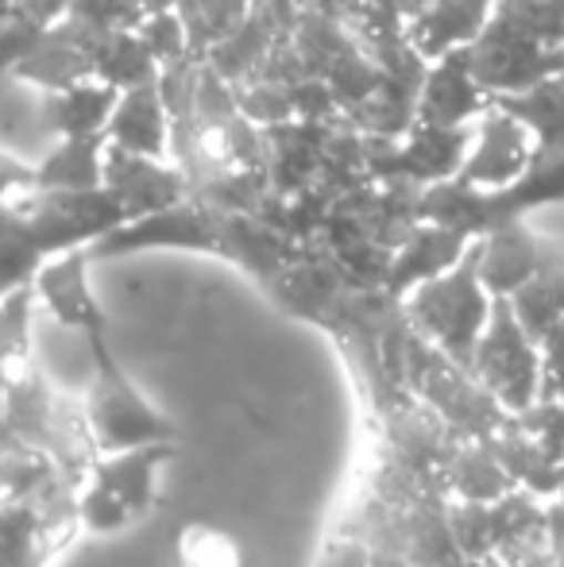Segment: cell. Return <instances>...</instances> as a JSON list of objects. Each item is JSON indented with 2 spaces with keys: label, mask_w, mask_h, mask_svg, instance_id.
Masks as SVG:
<instances>
[{
  "label": "cell",
  "mask_w": 564,
  "mask_h": 567,
  "mask_svg": "<svg viewBox=\"0 0 564 567\" xmlns=\"http://www.w3.org/2000/svg\"><path fill=\"white\" fill-rule=\"evenodd\" d=\"M129 220L124 205L101 189H31L4 202V290L28 286L47 259L93 247Z\"/></svg>",
  "instance_id": "6da1fadb"
},
{
  "label": "cell",
  "mask_w": 564,
  "mask_h": 567,
  "mask_svg": "<svg viewBox=\"0 0 564 567\" xmlns=\"http://www.w3.org/2000/svg\"><path fill=\"white\" fill-rule=\"evenodd\" d=\"M495 301L499 298L488 290V282L480 275V251L472 244V251L457 267L429 278L418 290H410L402 298V309H407V321L429 343H437L460 367H472L483 329H488L491 313H495Z\"/></svg>",
  "instance_id": "7a4b0ae2"
},
{
  "label": "cell",
  "mask_w": 564,
  "mask_h": 567,
  "mask_svg": "<svg viewBox=\"0 0 564 567\" xmlns=\"http://www.w3.org/2000/svg\"><path fill=\"white\" fill-rule=\"evenodd\" d=\"M85 343H90V359H93V382L82 410L98 452L174 444V425L166 421V413H158L140 394L136 382L124 374V367L116 363L113 348H109L105 332H93V337H85Z\"/></svg>",
  "instance_id": "3957f363"
},
{
  "label": "cell",
  "mask_w": 564,
  "mask_h": 567,
  "mask_svg": "<svg viewBox=\"0 0 564 567\" xmlns=\"http://www.w3.org/2000/svg\"><path fill=\"white\" fill-rule=\"evenodd\" d=\"M472 371L514 417L542 398V343L530 337L506 298L495 301V313L475 348Z\"/></svg>",
  "instance_id": "277c9868"
},
{
  "label": "cell",
  "mask_w": 564,
  "mask_h": 567,
  "mask_svg": "<svg viewBox=\"0 0 564 567\" xmlns=\"http://www.w3.org/2000/svg\"><path fill=\"white\" fill-rule=\"evenodd\" d=\"M468 147H472V127L414 124L399 140L368 135V178L407 182V186L449 182L464 166Z\"/></svg>",
  "instance_id": "5b68a950"
},
{
  "label": "cell",
  "mask_w": 564,
  "mask_h": 567,
  "mask_svg": "<svg viewBox=\"0 0 564 567\" xmlns=\"http://www.w3.org/2000/svg\"><path fill=\"white\" fill-rule=\"evenodd\" d=\"M468 54H472V70L483 90L491 93V101L499 93H519L553 74V47L542 43L503 0H499L495 20L468 47Z\"/></svg>",
  "instance_id": "8992f818"
},
{
  "label": "cell",
  "mask_w": 564,
  "mask_h": 567,
  "mask_svg": "<svg viewBox=\"0 0 564 567\" xmlns=\"http://www.w3.org/2000/svg\"><path fill=\"white\" fill-rule=\"evenodd\" d=\"M534 158L537 143L530 135V127L491 101L488 113L472 124V147H468V158L457 178L468 182V186L503 189L511 182H519L534 166Z\"/></svg>",
  "instance_id": "52a82bcc"
},
{
  "label": "cell",
  "mask_w": 564,
  "mask_h": 567,
  "mask_svg": "<svg viewBox=\"0 0 564 567\" xmlns=\"http://www.w3.org/2000/svg\"><path fill=\"white\" fill-rule=\"evenodd\" d=\"M105 189L124 205L129 220L151 217L158 209L186 202L189 197V178L178 163H166L155 155H140L121 143L105 147Z\"/></svg>",
  "instance_id": "ba28073f"
},
{
  "label": "cell",
  "mask_w": 564,
  "mask_h": 567,
  "mask_svg": "<svg viewBox=\"0 0 564 567\" xmlns=\"http://www.w3.org/2000/svg\"><path fill=\"white\" fill-rule=\"evenodd\" d=\"M90 262H93L90 247H78V251L47 259L43 267H39V275L31 278V286H35L47 313H51L62 329H74V332H82V337H93V332L109 329L105 309L93 298Z\"/></svg>",
  "instance_id": "9c48e42d"
},
{
  "label": "cell",
  "mask_w": 564,
  "mask_h": 567,
  "mask_svg": "<svg viewBox=\"0 0 564 567\" xmlns=\"http://www.w3.org/2000/svg\"><path fill=\"white\" fill-rule=\"evenodd\" d=\"M491 109V93L480 85L472 70V54L449 51L433 59L418 93V124L437 127H472Z\"/></svg>",
  "instance_id": "30bf717a"
},
{
  "label": "cell",
  "mask_w": 564,
  "mask_h": 567,
  "mask_svg": "<svg viewBox=\"0 0 564 567\" xmlns=\"http://www.w3.org/2000/svg\"><path fill=\"white\" fill-rule=\"evenodd\" d=\"M499 0H425L402 28L407 39L425 62L441 59L449 51H464L488 31L495 20Z\"/></svg>",
  "instance_id": "8fae6325"
},
{
  "label": "cell",
  "mask_w": 564,
  "mask_h": 567,
  "mask_svg": "<svg viewBox=\"0 0 564 567\" xmlns=\"http://www.w3.org/2000/svg\"><path fill=\"white\" fill-rule=\"evenodd\" d=\"M472 244L475 239L464 236V231L433 225V220H418L414 231L394 247L383 290L402 301L410 290H418L422 282H429V278L457 267V262L472 251Z\"/></svg>",
  "instance_id": "7c38bea8"
},
{
  "label": "cell",
  "mask_w": 564,
  "mask_h": 567,
  "mask_svg": "<svg viewBox=\"0 0 564 567\" xmlns=\"http://www.w3.org/2000/svg\"><path fill=\"white\" fill-rule=\"evenodd\" d=\"M475 251H480V275L488 290L495 298H514L522 286L542 275L545 239H537L522 220H511L475 239Z\"/></svg>",
  "instance_id": "4fadbf2b"
},
{
  "label": "cell",
  "mask_w": 564,
  "mask_h": 567,
  "mask_svg": "<svg viewBox=\"0 0 564 567\" xmlns=\"http://www.w3.org/2000/svg\"><path fill=\"white\" fill-rule=\"evenodd\" d=\"M12 74L23 78L28 85H39L43 93H59L85 82V78H98L82 28L70 20H59L54 28H47L39 35V43L12 66Z\"/></svg>",
  "instance_id": "5bb4252c"
},
{
  "label": "cell",
  "mask_w": 564,
  "mask_h": 567,
  "mask_svg": "<svg viewBox=\"0 0 564 567\" xmlns=\"http://www.w3.org/2000/svg\"><path fill=\"white\" fill-rule=\"evenodd\" d=\"M109 143H121L140 155L171 158V109L158 90V78L121 93L116 113L109 120Z\"/></svg>",
  "instance_id": "9a60e30c"
},
{
  "label": "cell",
  "mask_w": 564,
  "mask_h": 567,
  "mask_svg": "<svg viewBox=\"0 0 564 567\" xmlns=\"http://www.w3.org/2000/svg\"><path fill=\"white\" fill-rule=\"evenodd\" d=\"M488 444H491V452L499 455V463L506 467V475H511V483L519 486V491H530L545 502H553L561 494L564 460H557L542 441H534V436L522 429L519 417H511L495 436H488Z\"/></svg>",
  "instance_id": "2e32d148"
},
{
  "label": "cell",
  "mask_w": 564,
  "mask_h": 567,
  "mask_svg": "<svg viewBox=\"0 0 564 567\" xmlns=\"http://www.w3.org/2000/svg\"><path fill=\"white\" fill-rule=\"evenodd\" d=\"M174 444H143V449H124V452H101L93 460L90 475L101 478L109 491H116L124 498V506L136 517L147 514L158 498V471L171 460Z\"/></svg>",
  "instance_id": "e0dca14e"
},
{
  "label": "cell",
  "mask_w": 564,
  "mask_h": 567,
  "mask_svg": "<svg viewBox=\"0 0 564 567\" xmlns=\"http://www.w3.org/2000/svg\"><path fill=\"white\" fill-rule=\"evenodd\" d=\"M124 90L101 82V78H85V82L70 85V90L47 93L43 97V124L59 140L70 135H109V120L116 113V101Z\"/></svg>",
  "instance_id": "ac0fdd59"
},
{
  "label": "cell",
  "mask_w": 564,
  "mask_h": 567,
  "mask_svg": "<svg viewBox=\"0 0 564 567\" xmlns=\"http://www.w3.org/2000/svg\"><path fill=\"white\" fill-rule=\"evenodd\" d=\"M70 529L74 522L51 517L31 502H4V567H43Z\"/></svg>",
  "instance_id": "d6986e66"
},
{
  "label": "cell",
  "mask_w": 564,
  "mask_h": 567,
  "mask_svg": "<svg viewBox=\"0 0 564 567\" xmlns=\"http://www.w3.org/2000/svg\"><path fill=\"white\" fill-rule=\"evenodd\" d=\"M78 28H82V23H78ZM82 35H85V47H90L93 74H98L101 82L116 85V90H132V85L155 82L158 78V62L151 59V51L140 39V31H90V28H82Z\"/></svg>",
  "instance_id": "ffe728a7"
},
{
  "label": "cell",
  "mask_w": 564,
  "mask_h": 567,
  "mask_svg": "<svg viewBox=\"0 0 564 567\" xmlns=\"http://www.w3.org/2000/svg\"><path fill=\"white\" fill-rule=\"evenodd\" d=\"M109 135H70L35 166V189H101Z\"/></svg>",
  "instance_id": "44dd1931"
},
{
  "label": "cell",
  "mask_w": 564,
  "mask_h": 567,
  "mask_svg": "<svg viewBox=\"0 0 564 567\" xmlns=\"http://www.w3.org/2000/svg\"><path fill=\"white\" fill-rule=\"evenodd\" d=\"M495 105L514 113L530 127L537 155H561L564 151V82L557 74L526 85L519 93H499Z\"/></svg>",
  "instance_id": "7402d4cb"
},
{
  "label": "cell",
  "mask_w": 564,
  "mask_h": 567,
  "mask_svg": "<svg viewBox=\"0 0 564 567\" xmlns=\"http://www.w3.org/2000/svg\"><path fill=\"white\" fill-rule=\"evenodd\" d=\"M444 491H449V498L464 502H499L514 491V483L488 441H464L449 460Z\"/></svg>",
  "instance_id": "603a6c76"
},
{
  "label": "cell",
  "mask_w": 564,
  "mask_h": 567,
  "mask_svg": "<svg viewBox=\"0 0 564 567\" xmlns=\"http://www.w3.org/2000/svg\"><path fill=\"white\" fill-rule=\"evenodd\" d=\"M252 12V0H178V16L186 20L194 54L205 59L225 35L240 28V20Z\"/></svg>",
  "instance_id": "cb8c5ba5"
},
{
  "label": "cell",
  "mask_w": 564,
  "mask_h": 567,
  "mask_svg": "<svg viewBox=\"0 0 564 567\" xmlns=\"http://www.w3.org/2000/svg\"><path fill=\"white\" fill-rule=\"evenodd\" d=\"M39 293L35 286H16L4 290V309H0V337H4V367L20 371L31 363V309H35Z\"/></svg>",
  "instance_id": "d4e9b609"
},
{
  "label": "cell",
  "mask_w": 564,
  "mask_h": 567,
  "mask_svg": "<svg viewBox=\"0 0 564 567\" xmlns=\"http://www.w3.org/2000/svg\"><path fill=\"white\" fill-rule=\"evenodd\" d=\"M449 525L457 545L472 556L475 564H488L495 556V517H491V502H464L449 498Z\"/></svg>",
  "instance_id": "484cf974"
},
{
  "label": "cell",
  "mask_w": 564,
  "mask_h": 567,
  "mask_svg": "<svg viewBox=\"0 0 564 567\" xmlns=\"http://www.w3.org/2000/svg\"><path fill=\"white\" fill-rule=\"evenodd\" d=\"M129 522H136V514H132V509L124 506L121 494L109 491L101 478L90 475L82 486H78V525H82V529L109 537V533H121Z\"/></svg>",
  "instance_id": "4316f807"
},
{
  "label": "cell",
  "mask_w": 564,
  "mask_h": 567,
  "mask_svg": "<svg viewBox=\"0 0 564 567\" xmlns=\"http://www.w3.org/2000/svg\"><path fill=\"white\" fill-rule=\"evenodd\" d=\"M136 31H140L143 43H147L151 59L158 62V70L174 66V62H182V59H194V43H189L186 20L178 16V8L143 16V23Z\"/></svg>",
  "instance_id": "83f0119b"
},
{
  "label": "cell",
  "mask_w": 564,
  "mask_h": 567,
  "mask_svg": "<svg viewBox=\"0 0 564 567\" xmlns=\"http://www.w3.org/2000/svg\"><path fill=\"white\" fill-rule=\"evenodd\" d=\"M506 301H511V309L519 313V321L526 324V332H530V337H534L537 343H542V340L550 337V332L564 321L557 298H553V290L545 286V278H542V275H537L534 282H526L519 293H514V298H506Z\"/></svg>",
  "instance_id": "f1b7e54d"
},
{
  "label": "cell",
  "mask_w": 564,
  "mask_h": 567,
  "mask_svg": "<svg viewBox=\"0 0 564 567\" xmlns=\"http://www.w3.org/2000/svg\"><path fill=\"white\" fill-rule=\"evenodd\" d=\"M140 0H74L66 20L82 23L90 31H136L143 23Z\"/></svg>",
  "instance_id": "f546056e"
},
{
  "label": "cell",
  "mask_w": 564,
  "mask_h": 567,
  "mask_svg": "<svg viewBox=\"0 0 564 567\" xmlns=\"http://www.w3.org/2000/svg\"><path fill=\"white\" fill-rule=\"evenodd\" d=\"M519 421L534 441L564 460V398H537L526 413H519Z\"/></svg>",
  "instance_id": "4dcf8cb0"
},
{
  "label": "cell",
  "mask_w": 564,
  "mask_h": 567,
  "mask_svg": "<svg viewBox=\"0 0 564 567\" xmlns=\"http://www.w3.org/2000/svg\"><path fill=\"white\" fill-rule=\"evenodd\" d=\"M182 553H186V567H240L236 545L213 529H194L189 537H182Z\"/></svg>",
  "instance_id": "1f68e13d"
},
{
  "label": "cell",
  "mask_w": 564,
  "mask_h": 567,
  "mask_svg": "<svg viewBox=\"0 0 564 567\" xmlns=\"http://www.w3.org/2000/svg\"><path fill=\"white\" fill-rule=\"evenodd\" d=\"M542 398H564V321L542 340Z\"/></svg>",
  "instance_id": "d6a6232c"
},
{
  "label": "cell",
  "mask_w": 564,
  "mask_h": 567,
  "mask_svg": "<svg viewBox=\"0 0 564 567\" xmlns=\"http://www.w3.org/2000/svg\"><path fill=\"white\" fill-rule=\"evenodd\" d=\"M321 567H371V548L360 533H345L321 556Z\"/></svg>",
  "instance_id": "836d02e7"
},
{
  "label": "cell",
  "mask_w": 564,
  "mask_h": 567,
  "mask_svg": "<svg viewBox=\"0 0 564 567\" xmlns=\"http://www.w3.org/2000/svg\"><path fill=\"white\" fill-rule=\"evenodd\" d=\"M74 0H8V12H20L28 20L43 23V28H54L59 20H66Z\"/></svg>",
  "instance_id": "e575fe53"
},
{
  "label": "cell",
  "mask_w": 564,
  "mask_h": 567,
  "mask_svg": "<svg viewBox=\"0 0 564 567\" xmlns=\"http://www.w3.org/2000/svg\"><path fill=\"white\" fill-rule=\"evenodd\" d=\"M542 278H545V286L553 290V298H557V306H561V317H564V244H553V239H545Z\"/></svg>",
  "instance_id": "d590c367"
},
{
  "label": "cell",
  "mask_w": 564,
  "mask_h": 567,
  "mask_svg": "<svg viewBox=\"0 0 564 567\" xmlns=\"http://www.w3.org/2000/svg\"><path fill=\"white\" fill-rule=\"evenodd\" d=\"M143 4V12H171V8H178V0H140Z\"/></svg>",
  "instance_id": "8d00e7d4"
},
{
  "label": "cell",
  "mask_w": 564,
  "mask_h": 567,
  "mask_svg": "<svg viewBox=\"0 0 564 567\" xmlns=\"http://www.w3.org/2000/svg\"><path fill=\"white\" fill-rule=\"evenodd\" d=\"M553 74L564 82V47H553Z\"/></svg>",
  "instance_id": "74e56055"
}]
</instances>
